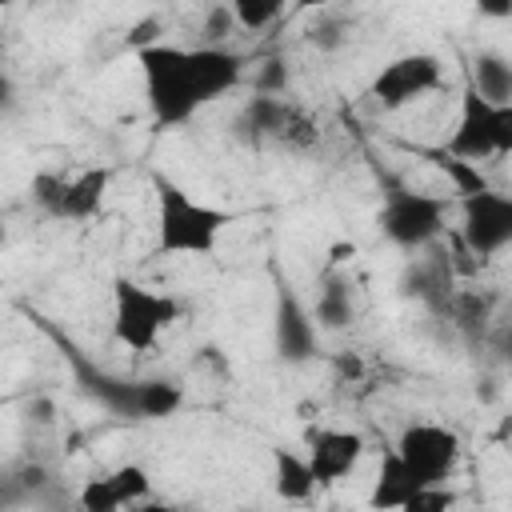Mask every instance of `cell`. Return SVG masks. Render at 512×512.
<instances>
[{
	"label": "cell",
	"instance_id": "obj_1",
	"mask_svg": "<svg viewBox=\"0 0 512 512\" xmlns=\"http://www.w3.org/2000/svg\"><path fill=\"white\" fill-rule=\"evenodd\" d=\"M144 72V100L160 128L188 124L204 104L220 100L244 80V56L224 44L172 48L148 44L136 52Z\"/></svg>",
	"mask_w": 512,
	"mask_h": 512
},
{
	"label": "cell",
	"instance_id": "obj_2",
	"mask_svg": "<svg viewBox=\"0 0 512 512\" xmlns=\"http://www.w3.org/2000/svg\"><path fill=\"white\" fill-rule=\"evenodd\" d=\"M152 192H156V248L168 256H204L232 224L228 212L192 200L168 176H152Z\"/></svg>",
	"mask_w": 512,
	"mask_h": 512
},
{
	"label": "cell",
	"instance_id": "obj_3",
	"mask_svg": "<svg viewBox=\"0 0 512 512\" xmlns=\"http://www.w3.org/2000/svg\"><path fill=\"white\" fill-rule=\"evenodd\" d=\"M180 320V300L172 292H156L148 284H136L128 276L112 280V336L132 348L148 352L164 328Z\"/></svg>",
	"mask_w": 512,
	"mask_h": 512
},
{
	"label": "cell",
	"instance_id": "obj_4",
	"mask_svg": "<svg viewBox=\"0 0 512 512\" xmlns=\"http://www.w3.org/2000/svg\"><path fill=\"white\" fill-rule=\"evenodd\" d=\"M444 152L476 160V164L488 156H508L512 152V104H488L468 84L460 96V124L448 136Z\"/></svg>",
	"mask_w": 512,
	"mask_h": 512
},
{
	"label": "cell",
	"instance_id": "obj_5",
	"mask_svg": "<svg viewBox=\"0 0 512 512\" xmlns=\"http://www.w3.org/2000/svg\"><path fill=\"white\" fill-rule=\"evenodd\" d=\"M444 216H448L444 196H428V192H412V188L396 184L384 196L376 220H380V232L396 248H424L444 232Z\"/></svg>",
	"mask_w": 512,
	"mask_h": 512
},
{
	"label": "cell",
	"instance_id": "obj_6",
	"mask_svg": "<svg viewBox=\"0 0 512 512\" xmlns=\"http://www.w3.org/2000/svg\"><path fill=\"white\" fill-rule=\"evenodd\" d=\"M84 388L112 412L132 420H164L184 404V392L172 380H116L84 368Z\"/></svg>",
	"mask_w": 512,
	"mask_h": 512
},
{
	"label": "cell",
	"instance_id": "obj_7",
	"mask_svg": "<svg viewBox=\"0 0 512 512\" xmlns=\"http://www.w3.org/2000/svg\"><path fill=\"white\" fill-rule=\"evenodd\" d=\"M460 204H464L460 244H464L480 264L512 244V196H504V192H496L492 184H484V188L460 196Z\"/></svg>",
	"mask_w": 512,
	"mask_h": 512
},
{
	"label": "cell",
	"instance_id": "obj_8",
	"mask_svg": "<svg viewBox=\"0 0 512 512\" xmlns=\"http://www.w3.org/2000/svg\"><path fill=\"white\" fill-rule=\"evenodd\" d=\"M392 452L424 484H444L456 472V464H460V440H456V432H448L444 424H432V420L408 424L400 432V440H396Z\"/></svg>",
	"mask_w": 512,
	"mask_h": 512
},
{
	"label": "cell",
	"instance_id": "obj_9",
	"mask_svg": "<svg viewBox=\"0 0 512 512\" xmlns=\"http://www.w3.org/2000/svg\"><path fill=\"white\" fill-rule=\"evenodd\" d=\"M436 84H440V60L428 52H412V56H400L388 68H380V76L372 80V100L384 112H396V108H408L420 96H428Z\"/></svg>",
	"mask_w": 512,
	"mask_h": 512
},
{
	"label": "cell",
	"instance_id": "obj_10",
	"mask_svg": "<svg viewBox=\"0 0 512 512\" xmlns=\"http://www.w3.org/2000/svg\"><path fill=\"white\" fill-rule=\"evenodd\" d=\"M364 456V440L356 432H344V428H320L308 436V468L316 476V484H340L344 476L356 472Z\"/></svg>",
	"mask_w": 512,
	"mask_h": 512
},
{
	"label": "cell",
	"instance_id": "obj_11",
	"mask_svg": "<svg viewBox=\"0 0 512 512\" xmlns=\"http://www.w3.org/2000/svg\"><path fill=\"white\" fill-rule=\"evenodd\" d=\"M152 492V480L140 464H120L100 480H88L80 488V508L88 512H116V508H132L144 504Z\"/></svg>",
	"mask_w": 512,
	"mask_h": 512
},
{
	"label": "cell",
	"instance_id": "obj_12",
	"mask_svg": "<svg viewBox=\"0 0 512 512\" xmlns=\"http://www.w3.org/2000/svg\"><path fill=\"white\" fill-rule=\"evenodd\" d=\"M312 348H316V324L300 308V300L284 292L276 304V352L284 360H308Z\"/></svg>",
	"mask_w": 512,
	"mask_h": 512
},
{
	"label": "cell",
	"instance_id": "obj_13",
	"mask_svg": "<svg viewBox=\"0 0 512 512\" xmlns=\"http://www.w3.org/2000/svg\"><path fill=\"white\" fill-rule=\"evenodd\" d=\"M104 196H108V168H84L64 180L56 216L60 220H92V216H100Z\"/></svg>",
	"mask_w": 512,
	"mask_h": 512
},
{
	"label": "cell",
	"instance_id": "obj_14",
	"mask_svg": "<svg viewBox=\"0 0 512 512\" xmlns=\"http://www.w3.org/2000/svg\"><path fill=\"white\" fill-rule=\"evenodd\" d=\"M284 108H288L284 96L256 92V96H248V104L240 108V116H236V132H240L248 144L260 148L264 140L276 136V128H280V120H284Z\"/></svg>",
	"mask_w": 512,
	"mask_h": 512
},
{
	"label": "cell",
	"instance_id": "obj_15",
	"mask_svg": "<svg viewBox=\"0 0 512 512\" xmlns=\"http://www.w3.org/2000/svg\"><path fill=\"white\" fill-rule=\"evenodd\" d=\"M420 484H424V480H420L416 472H408L396 452H388V456L380 460V476H376V488H372L368 504H372V508H404L408 496H412Z\"/></svg>",
	"mask_w": 512,
	"mask_h": 512
},
{
	"label": "cell",
	"instance_id": "obj_16",
	"mask_svg": "<svg viewBox=\"0 0 512 512\" xmlns=\"http://www.w3.org/2000/svg\"><path fill=\"white\" fill-rule=\"evenodd\" d=\"M472 88L488 104H512V64L500 52H480L472 60Z\"/></svg>",
	"mask_w": 512,
	"mask_h": 512
},
{
	"label": "cell",
	"instance_id": "obj_17",
	"mask_svg": "<svg viewBox=\"0 0 512 512\" xmlns=\"http://www.w3.org/2000/svg\"><path fill=\"white\" fill-rule=\"evenodd\" d=\"M348 320H352V288H348L344 276L324 272V280H320V296H316V308H312V324L336 332V328H344Z\"/></svg>",
	"mask_w": 512,
	"mask_h": 512
},
{
	"label": "cell",
	"instance_id": "obj_18",
	"mask_svg": "<svg viewBox=\"0 0 512 512\" xmlns=\"http://www.w3.org/2000/svg\"><path fill=\"white\" fill-rule=\"evenodd\" d=\"M272 464H276V492L284 500H308L316 492V476L304 456H296L288 448H272Z\"/></svg>",
	"mask_w": 512,
	"mask_h": 512
},
{
	"label": "cell",
	"instance_id": "obj_19",
	"mask_svg": "<svg viewBox=\"0 0 512 512\" xmlns=\"http://www.w3.org/2000/svg\"><path fill=\"white\" fill-rule=\"evenodd\" d=\"M276 144H284V148H292V152H304V148H312L316 140H320V128H316V120L300 108V104H292L288 100V108H284V120H280V128H276V136H272Z\"/></svg>",
	"mask_w": 512,
	"mask_h": 512
},
{
	"label": "cell",
	"instance_id": "obj_20",
	"mask_svg": "<svg viewBox=\"0 0 512 512\" xmlns=\"http://www.w3.org/2000/svg\"><path fill=\"white\" fill-rule=\"evenodd\" d=\"M224 4H228L232 20L240 28H248V32H260V28L276 24L284 16V8H288V0H224Z\"/></svg>",
	"mask_w": 512,
	"mask_h": 512
},
{
	"label": "cell",
	"instance_id": "obj_21",
	"mask_svg": "<svg viewBox=\"0 0 512 512\" xmlns=\"http://www.w3.org/2000/svg\"><path fill=\"white\" fill-rule=\"evenodd\" d=\"M432 160H436V168L456 184V192L460 196H468V192H476V188H484L488 180L480 176V164L476 160H464V156H452V152H432Z\"/></svg>",
	"mask_w": 512,
	"mask_h": 512
},
{
	"label": "cell",
	"instance_id": "obj_22",
	"mask_svg": "<svg viewBox=\"0 0 512 512\" xmlns=\"http://www.w3.org/2000/svg\"><path fill=\"white\" fill-rule=\"evenodd\" d=\"M344 40H348V24L336 20V16H320V20L308 28V44L320 48V52H336Z\"/></svg>",
	"mask_w": 512,
	"mask_h": 512
},
{
	"label": "cell",
	"instance_id": "obj_23",
	"mask_svg": "<svg viewBox=\"0 0 512 512\" xmlns=\"http://www.w3.org/2000/svg\"><path fill=\"white\" fill-rule=\"evenodd\" d=\"M452 504H456V496H452L448 488H440V484H420V488L408 496L404 512H444V508H452Z\"/></svg>",
	"mask_w": 512,
	"mask_h": 512
},
{
	"label": "cell",
	"instance_id": "obj_24",
	"mask_svg": "<svg viewBox=\"0 0 512 512\" xmlns=\"http://www.w3.org/2000/svg\"><path fill=\"white\" fill-rule=\"evenodd\" d=\"M64 172H40L36 180H32V196H36V204L48 212V216H56V208H60V196H64Z\"/></svg>",
	"mask_w": 512,
	"mask_h": 512
},
{
	"label": "cell",
	"instance_id": "obj_25",
	"mask_svg": "<svg viewBox=\"0 0 512 512\" xmlns=\"http://www.w3.org/2000/svg\"><path fill=\"white\" fill-rule=\"evenodd\" d=\"M232 12H228V4H212L208 8V20H204V36H208V44H220L228 32H232Z\"/></svg>",
	"mask_w": 512,
	"mask_h": 512
},
{
	"label": "cell",
	"instance_id": "obj_26",
	"mask_svg": "<svg viewBox=\"0 0 512 512\" xmlns=\"http://www.w3.org/2000/svg\"><path fill=\"white\" fill-rule=\"evenodd\" d=\"M256 92H272V96L288 92V68H284V60H268V68L256 80Z\"/></svg>",
	"mask_w": 512,
	"mask_h": 512
},
{
	"label": "cell",
	"instance_id": "obj_27",
	"mask_svg": "<svg viewBox=\"0 0 512 512\" xmlns=\"http://www.w3.org/2000/svg\"><path fill=\"white\" fill-rule=\"evenodd\" d=\"M152 32H160V20H144V24H136L132 32H128V44L140 52V48H148V44H160V40H148Z\"/></svg>",
	"mask_w": 512,
	"mask_h": 512
},
{
	"label": "cell",
	"instance_id": "obj_28",
	"mask_svg": "<svg viewBox=\"0 0 512 512\" xmlns=\"http://www.w3.org/2000/svg\"><path fill=\"white\" fill-rule=\"evenodd\" d=\"M476 8L488 20H508L512 16V0H476Z\"/></svg>",
	"mask_w": 512,
	"mask_h": 512
},
{
	"label": "cell",
	"instance_id": "obj_29",
	"mask_svg": "<svg viewBox=\"0 0 512 512\" xmlns=\"http://www.w3.org/2000/svg\"><path fill=\"white\" fill-rule=\"evenodd\" d=\"M16 108V84L8 72H0V112H12Z\"/></svg>",
	"mask_w": 512,
	"mask_h": 512
},
{
	"label": "cell",
	"instance_id": "obj_30",
	"mask_svg": "<svg viewBox=\"0 0 512 512\" xmlns=\"http://www.w3.org/2000/svg\"><path fill=\"white\" fill-rule=\"evenodd\" d=\"M332 4H340V0H296V8H300V12H312V8H320V12H324V8H332Z\"/></svg>",
	"mask_w": 512,
	"mask_h": 512
},
{
	"label": "cell",
	"instance_id": "obj_31",
	"mask_svg": "<svg viewBox=\"0 0 512 512\" xmlns=\"http://www.w3.org/2000/svg\"><path fill=\"white\" fill-rule=\"evenodd\" d=\"M8 4H20V0H0V8H8Z\"/></svg>",
	"mask_w": 512,
	"mask_h": 512
}]
</instances>
